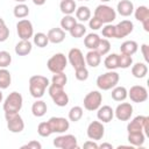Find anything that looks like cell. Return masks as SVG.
<instances>
[{
	"mask_svg": "<svg viewBox=\"0 0 149 149\" xmlns=\"http://www.w3.org/2000/svg\"><path fill=\"white\" fill-rule=\"evenodd\" d=\"M49 79L41 74H35L29 78V93L35 99H40L44 95L47 87H49Z\"/></svg>",
	"mask_w": 149,
	"mask_h": 149,
	"instance_id": "6da1fadb",
	"label": "cell"
},
{
	"mask_svg": "<svg viewBox=\"0 0 149 149\" xmlns=\"http://www.w3.org/2000/svg\"><path fill=\"white\" fill-rule=\"evenodd\" d=\"M22 105H23L22 95L19 92L14 91L9 93L8 97L5 99L2 108L5 113H19L22 108Z\"/></svg>",
	"mask_w": 149,
	"mask_h": 149,
	"instance_id": "7a4b0ae2",
	"label": "cell"
},
{
	"mask_svg": "<svg viewBox=\"0 0 149 149\" xmlns=\"http://www.w3.org/2000/svg\"><path fill=\"white\" fill-rule=\"evenodd\" d=\"M119 79H120L119 73L115 72L114 70H109L108 72L102 73L97 78V86L102 91H108L114 86H116Z\"/></svg>",
	"mask_w": 149,
	"mask_h": 149,
	"instance_id": "3957f363",
	"label": "cell"
},
{
	"mask_svg": "<svg viewBox=\"0 0 149 149\" xmlns=\"http://www.w3.org/2000/svg\"><path fill=\"white\" fill-rule=\"evenodd\" d=\"M48 92H49V95H50V98L52 99V101L56 106L64 107L69 104V95L65 93L63 87L50 84L49 87H48Z\"/></svg>",
	"mask_w": 149,
	"mask_h": 149,
	"instance_id": "277c9868",
	"label": "cell"
},
{
	"mask_svg": "<svg viewBox=\"0 0 149 149\" xmlns=\"http://www.w3.org/2000/svg\"><path fill=\"white\" fill-rule=\"evenodd\" d=\"M127 132L128 133L143 132L144 135H149V116H146V115L135 116L127 125Z\"/></svg>",
	"mask_w": 149,
	"mask_h": 149,
	"instance_id": "5b68a950",
	"label": "cell"
},
{
	"mask_svg": "<svg viewBox=\"0 0 149 149\" xmlns=\"http://www.w3.org/2000/svg\"><path fill=\"white\" fill-rule=\"evenodd\" d=\"M94 16L99 19L102 22V24L104 23L107 24V23H112L116 19V12L115 9H113L107 5H99L94 9Z\"/></svg>",
	"mask_w": 149,
	"mask_h": 149,
	"instance_id": "8992f818",
	"label": "cell"
},
{
	"mask_svg": "<svg viewBox=\"0 0 149 149\" xmlns=\"http://www.w3.org/2000/svg\"><path fill=\"white\" fill-rule=\"evenodd\" d=\"M66 64H68V59H66L65 55L62 52H57V54L52 55L47 62V66H48L49 71H51L52 73L63 72L64 69L66 68Z\"/></svg>",
	"mask_w": 149,
	"mask_h": 149,
	"instance_id": "52a82bcc",
	"label": "cell"
},
{
	"mask_svg": "<svg viewBox=\"0 0 149 149\" xmlns=\"http://www.w3.org/2000/svg\"><path fill=\"white\" fill-rule=\"evenodd\" d=\"M7 121V128L12 133H21L24 129L23 119L19 113H5Z\"/></svg>",
	"mask_w": 149,
	"mask_h": 149,
	"instance_id": "ba28073f",
	"label": "cell"
},
{
	"mask_svg": "<svg viewBox=\"0 0 149 149\" xmlns=\"http://www.w3.org/2000/svg\"><path fill=\"white\" fill-rule=\"evenodd\" d=\"M102 102V94L99 91H91L84 98V108L87 111H97Z\"/></svg>",
	"mask_w": 149,
	"mask_h": 149,
	"instance_id": "9c48e42d",
	"label": "cell"
},
{
	"mask_svg": "<svg viewBox=\"0 0 149 149\" xmlns=\"http://www.w3.org/2000/svg\"><path fill=\"white\" fill-rule=\"evenodd\" d=\"M54 146L61 149H77L78 148L77 137L71 134L59 135L56 139H54Z\"/></svg>",
	"mask_w": 149,
	"mask_h": 149,
	"instance_id": "30bf717a",
	"label": "cell"
},
{
	"mask_svg": "<svg viewBox=\"0 0 149 149\" xmlns=\"http://www.w3.org/2000/svg\"><path fill=\"white\" fill-rule=\"evenodd\" d=\"M16 31L21 40H29L34 36L33 23L28 19H22L16 23Z\"/></svg>",
	"mask_w": 149,
	"mask_h": 149,
	"instance_id": "8fae6325",
	"label": "cell"
},
{
	"mask_svg": "<svg viewBox=\"0 0 149 149\" xmlns=\"http://www.w3.org/2000/svg\"><path fill=\"white\" fill-rule=\"evenodd\" d=\"M87 136L90 140L99 141L105 135V127L101 121H92L87 127Z\"/></svg>",
	"mask_w": 149,
	"mask_h": 149,
	"instance_id": "7c38bea8",
	"label": "cell"
},
{
	"mask_svg": "<svg viewBox=\"0 0 149 149\" xmlns=\"http://www.w3.org/2000/svg\"><path fill=\"white\" fill-rule=\"evenodd\" d=\"M128 97L133 102H136V104L144 102L148 99V91L142 85H134L128 91Z\"/></svg>",
	"mask_w": 149,
	"mask_h": 149,
	"instance_id": "4fadbf2b",
	"label": "cell"
},
{
	"mask_svg": "<svg viewBox=\"0 0 149 149\" xmlns=\"http://www.w3.org/2000/svg\"><path fill=\"white\" fill-rule=\"evenodd\" d=\"M48 123L52 130V133H58V134H62V133H65L69 127H70V122L68 119L65 118H61V116H52L48 120Z\"/></svg>",
	"mask_w": 149,
	"mask_h": 149,
	"instance_id": "5bb4252c",
	"label": "cell"
},
{
	"mask_svg": "<svg viewBox=\"0 0 149 149\" xmlns=\"http://www.w3.org/2000/svg\"><path fill=\"white\" fill-rule=\"evenodd\" d=\"M68 59L70 62V64L73 66V69H79V68H84L86 66V63H85V57L81 52L80 49L78 48H72L70 49L69 54H68Z\"/></svg>",
	"mask_w": 149,
	"mask_h": 149,
	"instance_id": "9a60e30c",
	"label": "cell"
},
{
	"mask_svg": "<svg viewBox=\"0 0 149 149\" xmlns=\"http://www.w3.org/2000/svg\"><path fill=\"white\" fill-rule=\"evenodd\" d=\"M133 114V106L129 102H121L116 106L114 115L120 121H128Z\"/></svg>",
	"mask_w": 149,
	"mask_h": 149,
	"instance_id": "2e32d148",
	"label": "cell"
},
{
	"mask_svg": "<svg viewBox=\"0 0 149 149\" xmlns=\"http://www.w3.org/2000/svg\"><path fill=\"white\" fill-rule=\"evenodd\" d=\"M134 29V24L129 20H122L115 26V38H122L128 36Z\"/></svg>",
	"mask_w": 149,
	"mask_h": 149,
	"instance_id": "e0dca14e",
	"label": "cell"
},
{
	"mask_svg": "<svg viewBox=\"0 0 149 149\" xmlns=\"http://www.w3.org/2000/svg\"><path fill=\"white\" fill-rule=\"evenodd\" d=\"M135 19L140 22H142L143 29L146 31H149V9L147 6H139L134 10Z\"/></svg>",
	"mask_w": 149,
	"mask_h": 149,
	"instance_id": "ac0fdd59",
	"label": "cell"
},
{
	"mask_svg": "<svg viewBox=\"0 0 149 149\" xmlns=\"http://www.w3.org/2000/svg\"><path fill=\"white\" fill-rule=\"evenodd\" d=\"M97 118L99 121H101L102 123H107V122H111L114 118V111L111 106L108 105H104V106H100L98 109H97Z\"/></svg>",
	"mask_w": 149,
	"mask_h": 149,
	"instance_id": "d6986e66",
	"label": "cell"
},
{
	"mask_svg": "<svg viewBox=\"0 0 149 149\" xmlns=\"http://www.w3.org/2000/svg\"><path fill=\"white\" fill-rule=\"evenodd\" d=\"M49 42L54 43V44H58L61 42H63L65 40V31L62 28H52L48 31L47 34Z\"/></svg>",
	"mask_w": 149,
	"mask_h": 149,
	"instance_id": "ffe728a7",
	"label": "cell"
},
{
	"mask_svg": "<svg viewBox=\"0 0 149 149\" xmlns=\"http://www.w3.org/2000/svg\"><path fill=\"white\" fill-rule=\"evenodd\" d=\"M116 9L121 16H130L134 13V5L130 0H120L118 2Z\"/></svg>",
	"mask_w": 149,
	"mask_h": 149,
	"instance_id": "44dd1931",
	"label": "cell"
},
{
	"mask_svg": "<svg viewBox=\"0 0 149 149\" xmlns=\"http://www.w3.org/2000/svg\"><path fill=\"white\" fill-rule=\"evenodd\" d=\"M33 44L29 40H21L15 45V54L19 56H27L31 52Z\"/></svg>",
	"mask_w": 149,
	"mask_h": 149,
	"instance_id": "7402d4cb",
	"label": "cell"
},
{
	"mask_svg": "<svg viewBox=\"0 0 149 149\" xmlns=\"http://www.w3.org/2000/svg\"><path fill=\"white\" fill-rule=\"evenodd\" d=\"M101 62V55L97 50H90L85 56V63L91 68H97Z\"/></svg>",
	"mask_w": 149,
	"mask_h": 149,
	"instance_id": "603a6c76",
	"label": "cell"
},
{
	"mask_svg": "<svg viewBox=\"0 0 149 149\" xmlns=\"http://www.w3.org/2000/svg\"><path fill=\"white\" fill-rule=\"evenodd\" d=\"M47 109H48L47 104H45L43 100H40V99H37V100L31 105V113H33V115L36 116V118L43 116V115L47 113Z\"/></svg>",
	"mask_w": 149,
	"mask_h": 149,
	"instance_id": "cb8c5ba5",
	"label": "cell"
},
{
	"mask_svg": "<svg viewBox=\"0 0 149 149\" xmlns=\"http://www.w3.org/2000/svg\"><path fill=\"white\" fill-rule=\"evenodd\" d=\"M146 135L143 132H134L128 133V141L133 147H141L144 143Z\"/></svg>",
	"mask_w": 149,
	"mask_h": 149,
	"instance_id": "d4e9b609",
	"label": "cell"
},
{
	"mask_svg": "<svg viewBox=\"0 0 149 149\" xmlns=\"http://www.w3.org/2000/svg\"><path fill=\"white\" fill-rule=\"evenodd\" d=\"M59 9L64 15H71L77 9L76 1L74 0H62L59 3Z\"/></svg>",
	"mask_w": 149,
	"mask_h": 149,
	"instance_id": "484cf974",
	"label": "cell"
},
{
	"mask_svg": "<svg viewBox=\"0 0 149 149\" xmlns=\"http://www.w3.org/2000/svg\"><path fill=\"white\" fill-rule=\"evenodd\" d=\"M137 48H139V44L135 42V41H125L121 45H120V51L121 54H126V55H134L136 51H137Z\"/></svg>",
	"mask_w": 149,
	"mask_h": 149,
	"instance_id": "4316f807",
	"label": "cell"
},
{
	"mask_svg": "<svg viewBox=\"0 0 149 149\" xmlns=\"http://www.w3.org/2000/svg\"><path fill=\"white\" fill-rule=\"evenodd\" d=\"M148 73V66L146 63H136L132 66V74L135 78H144Z\"/></svg>",
	"mask_w": 149,
	"mask_h": 149,
	"instance_id": "83f0119b",
	"label": "cell"
},
{
	"mask_svg": "<svg viewBox=\"0 0 149 149\" xmlns=\"http://www.w3.org/2000/svg\"><path fill=\"white\" fill-rule=\"evenodd\" d=\"M99 41H100V37L98 34L95 33H91V34H87L86 37L84 38V44L87 49L90 50H95L98 44H99Z\"/></svg>",
	"mask_w": 149,
	"mask_h": 149,
	"instance_id": "f1b7e54d",
	"label": "cell"
},
{
	"mask_svg": "<svg viewBox=\"0 0 149 149\" xmlns=\"http://www.w3.org/2000/svg\"><path fill=\"white\" fill-rule=\"evenodd\" d=\"M111 95H112V99L115 101H123L128 97V91L125 86H114Z\"/></svg>",
	"mask_w": 149,
	"mask_h": 149,
	"instance_id": "f546056e",
	"label": "cell"
},
{
	"mask_svg": "<svg viewBox=\"0 0 149 149\" xmlns=\"http://www.w3.org/2000/svg\"><path fill=\"white\" fill-rule=\"evenodd\" d=\"M74 13H76V19L80 22H85L91 19V10L87 6H79Z\"/></svg>",
	"mask_w": 149,
	"mask_h": 149,
	"instance_id": "4dcf8cb0",
	"label": "cell"
},
{
	"mask_svg": "<svg viewBox=\"0 0 149 149\" xmlns=\"http://www.w3.org/2000/svg\"><path fill=\"white\" fill-rule=\"evenodd\" d=\"M12 83V76L10 72L6 69V68H1L0 69V88L5 90Z\"/></svg>",
	"mask_w": 149,
	"mask_h": 149,
	"instance_id": "1f68e13d",
	"label": "cell"
},
{
	"mask_svg": "<svg viewBox=\"0 0 149 149\" xmlns=\"http://www.w3.org/2000/svg\"><path fill=\"white\" fill-rule=\"evenodd\" d=\"M13 14H14V16L17 17V19H24V17H27L28 14H29V8H28V6H27L26 3H23V2L17 3V5L14 7V9H13Z\"/></svg>",
	"mask_w": 149,
	"mask_h": 149,
	"instance_id": "d6a6232c",
	"label": "cell"
},
{
	"mask_svg": "<svg viewBox=\"0 0 149 149\" xmlns=\"http://www.w3.org/2000/svg\"><path fill=\"white\" fill-rule=\"evenodd\" d=\"M105 68L107 70H115L119 68V58H118V54H111L108 55L105 61H104Z\"/></svg>",
	"mask_w": 149,
	"mask_h": 149,
	"instance_id": "836d02e7",
	"label": "cell"
},
{
	"mask_svg": "<svg viewBox=\"0 0 149 149\" xmlns=\"http://www.w3.org/2000/svg\"><path fill=\"white\" fill-rule=\"evenodd\" d=\"M69 33H70V35L72 36V37H74V38H80V37H83L85 34H86V27L83 24V23H76L70 30H69Z\"/></svg>",
	"mask_w": 149,
	"mask_h": 149,
	"instance_id": "e575fe53",
	"label": "cell"
},
{
	"mask_svg": "<svg viewBox=\"0 0 149 149\" xmlns=\"http://www.w3.org/2000/svg\"><path fill=\"white\" fill-rule=\"evenodd\" d=\"M77 23V19H74L72 15H64L61 20V28L65 31H69L74 24Z\"/></svg>",
	"mask_w": 149,
	"mask_h": 149,
	"instance_id": "d590c367",
	"label": "cell"
},
{
	"mask_svg": "<svg viewBox=\"0 0 149 149\" xmlns=\"http://www.w3.org/2000/svg\"><path fill=\"white\" fill-rule=\"evenodd\" d=\"M33 38H34V44H35L36 47H38V48H44V47H47L48 43H49L48 36H47V34H44V33H36V34L33 36Z\"/></svg>",
	"mask_w": 149,
	"mask_h": 149,
	"instance_id": "8d00e7d4",
	"label": "cell"
},
{
	"mask_svg": "<svg viewBox=\"0 0 149 149\" xmlns=\"http://www.w3.org/2000/svg\"><path fill=\"white\" fill-rule=\"evenodd\" d=\"M83 114H84V111L80 106H73L69 111V120L73 121V122H77L83 118Z\"/></svg>",
	"mask_w": 149,
	"mask_h": 149,
	"instance_id": "74e56055",
	"label": "cell"
},
{
	"mask_svg": "<svg viewBox=\"0 0 149 149\" xmlns=\"http://www.w3.org/2000/svg\"><path fill=\"white\" fill-rule=\"evenodd\" d=\"M66 81H68V77H66V74L64 72L54 73L52 79H51V84H54L56 86H61V87H64Z\"/></svg>",
	"mask_w": 149,
	"mask_h": 149,
	"instance_id": "f35d334b",
	"label": "cell"
},
{
	"mask_svg": "<svg viewBox=\"0 0 149 149\" xmlns=\"http://www.w3.org/2000/svg\"><path fill=\"white\" fill-rule=\"evenodd\" d=\"M95 50H97L101 56L107 55V54L109 52V50H111V43H109V41H108L107 38H100L99 44H98V47H97Z\"/></svg>",
	"mask_w": 149,
	"mask_h": 149,
	"instance_id": "ab89813d",
	"label": "cell"
},
{
	"mask_svg": "<svg viewBox=\"0 0 149 149\" xmlns=\"http://www.w3.org/2000/svg\"><path fill=\"white\" fill-rule=\"evenodd\" d=\"M118 58H119V68L121 69H128L133 64V58L129 55L120 54L118 55Z\"/></svg>",
	"mask_w": 149,
	"mask_h": 149,
	"instance_id": "60d3db41",
	"label": "cell"
},
{
	"mask_svg": "<svg viewBox=\"0 0 149 149\" xmlns=\"http://www.w3.org/2000/svg\"><path fill=\"white\" fill-rule=\"evenodd\" d=\"M37 133L40 136L42 137H48L52 134V130L48 123V121H44V122H41L38 126H37Z\"/></svg>",
	"mask_w": 149,
	"mask_h": 149,
	"instance_id": "b9f144b4",
	"label": "cell"
},
{
	"mask_svg": "<svg viewBox=\"0 0 149 149\" xmlns=\"http://www.w3.org/2000/svg\"><path fill=\"white\" fill-rule=\"evenodd\" d=\"M12 63V56L8 51H0V68H7Z\"/></svg>",
	"mask_w": 149,
	"mask_h": 149,
	"instance_id": "7bdbcfd3",
	"label": "cell"
},
{
	"mask_svg": "<svg viewBox=\"0 0 149 149\" xmlns=\"http://www.w3.org/2000/svg\"><path fill=\"white\" fill-rule=\"evenodd\" d=\"M9 37V29L5 23V20L0 17V42H5Z\"/></svg>",
	"mask_w": 149,
	"mask_h": 149,
	"instance_id": "ee69618b",
	"label": "cell"
},
{
	"mask_svg": "<svg viewBox=\"0 0 149 149\" xmlns=\"http://www.w3.org/2000/svg\"><path fill=\"white\" fill-rule=\"evenodd\" d=\"M102 36L106 38H115V26L107 23L105 27H102Z\"/></svg>",
	"mask_w": 149,
	"mask_h": 149,
	"instance_id": "f6af8a7d",
	"label": "cell"
},
{
	"mask_svg": "<svg viewBox=\"0 0 149 149\" xmlns=\"http://www.w3.org/2000/svg\"><path fill=\"white\" fill-rule=\"evenodd\" d=\"M74 76L78 80L80 81H84L88 78V70L86 69V66L84 68H79V69H76L74 70Z\"/></svg>",
	"mask_w": 149,
	"mask_h": 149,
	"instance_id": "bcb514c9",
	"label": "cell"
},
{
	"mask_svg": "<svg viewBox=\"0 0 149 149\" xmlns=\"http://www.w3.org/2000/svg\"><path fill=\"white\" fill-rule=\"evenodd\" d=\"M88 26H90V28L92 30H98V29H100L102 27V22L99 19H97L95 16H93L92 19L88 20Z\"/></svg>",
	"mask_w": 149,
	"mask_h": 149,
	"instance_id": "7dc6e473",
	"label": "cell"
},
{
	"mask_svg": "<svg viewBox=\"0 0 149 149\" xmlns=\"http://www.w3.org/2000/svg\"><path fill=\"white\" fill-rule=\"evenodd\" d=\"M21 148L22 149H41L42 148V144L40 142H37V141H30L29 143L23 144Z\"/></svg>",
	"mask_w": 149,
	"mask_h": 149,
	"instance_id": "c3c4849f",
	"label": "cell"
},
{
	"mask_svg": "<svg viewBox=\"0 0 149 149\" xmlns=\"http://www.w3.org/2000/svg\"><path fill=\"white\" fill-rule=\"evenodd\" d=\"M148 49L149 47L147 44H142L141 45V51H142V55H143V58L146 62H149V52H148Z\"/></svg>",
	"mask_w": 149,
	"mask_h": 149,
	"instance_id": "681fc988",
	"label": "cell"
},
{
	"mask_svg": "<svg viewBox=\"0 0 149 149\" xmlns=\"http://www.w3.org/2000/svg\"><path fill=\"white\" fill-rule=\"evenodd\" d=\"M84 149H98V144L92 140V141H86L84 143Z\"/></svg>",
	"mask_w": 149,
	"mask_h": 149,
	"instance_id": "f907efd6",
	"label": "cell"
},
{
	"mask_svg": "<svg viewBox=\"0 0 149 149\" xmlns=\"http://www.w3.org/2000/svg\"><path fill=\"white\" fill-rule=\"evenodd\" d=\"M98 148H101V149H105V148H107V149H112L113 146H112L111 143H101L100 146H98Z\"/></svg>",
	"mask_w": 149,
	"mask_h": 149,
	"instance_id": "816d5d0a",
	"label": "cell"
},
{
	"mask_svg": "<svg viewBox=\"0 0 149 149\" xmlns=\"http://www.w3.org/2000/svg\"><path fill=\"white\" fill-rule=\"evenodd\" d=\"M36 6H43L44 3H45V1L47 0H31Z\"/></svg>",
	"mask_w": 149,
	"mask_h": 149,
	"instance_id": "f5cc1de1",
	"label": "cell"
},
{
	"mask_svg": "<svg viewBox=\"0 0 149 149\" xmlns=\"http://www.w3.org/2000/svg\"><path fill=\"white\" fill-rule=\"evenodd\" d=\"M2 99H3V94H2V91L0 88V102H2Z\"/></svg>",
	"mask_w": 149,
	"mask_h": 149,
	"instance_id": "db71d44e",
	"label": "cell"
},
{
	"mask_svg": "<svg viewBox=\"0 0 149 149\" xmlns=\"http://www.w3.org/2000/svg\"><path fill=\"white\" fill-rule=\"evenodd\" d=\"M14 1H16V2H19V3H21V2H24L26 0H14Z\"/></svg>",
	"mask_w": 149,
	"mask_h": 149,
	"instance_id": "11a10c76",
	"label": "cell"
},
{
	"mask_svg": "<svg viewBox=\"0 0 149 149\" xmlns=\"http://www.w3.org/2000/svg\"><path fill=\"white\" fill-rule=\"evenodd\" d=\"M100 1H102V2H107V1H111V0H100Z\"/></svg>",
	"mask_w": 149,
	"mask_h": 149,
	"instance_id": "9f6ffc18",
	"label": "cell"
},
{
	"mask_svg": "<svg viewBox=\"0 0 149 149\" xmlns=\"http://www.w3.org/2000/svg\"><path fill=\"white\" fill-rule=\"evenodd\" d=\"M79 1H88V0H79Z\"/></svg>",
	"mask_w": 149,
	"mask_h": 149,
	"instance_id": "6f0895ef",
	"label": "cell"
}]
</instances>
